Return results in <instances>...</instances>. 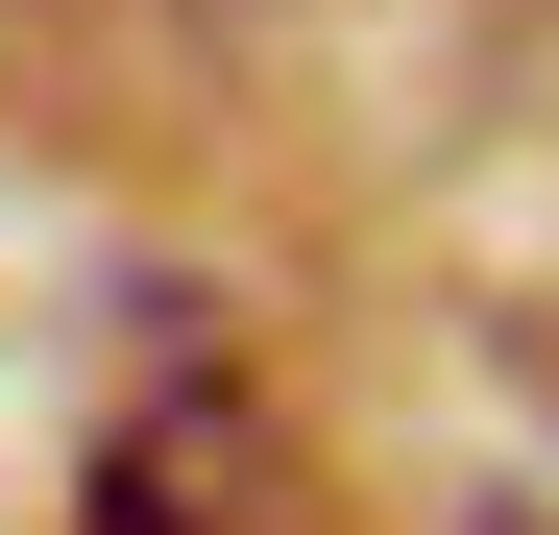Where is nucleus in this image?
Masks as SVG:
<instances>
[{
    "label": "nucleus",
    "mask_w": 559,
    "mask_h": 535,
    "mask_svg": "<svg viewBox=\"0 0 559 535\" xmlns=\"http://www.w3.org/2000/svg\"><path fill=\"white\" fill-rule=\"evenodd\" d=\"M243 487H267V414L170 390V414H122V463H98V535H219Z\"/></svg>",
    "instance_id": "1"
}]
</instances>
